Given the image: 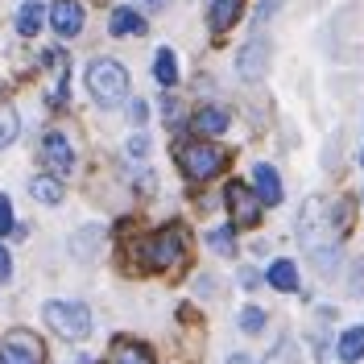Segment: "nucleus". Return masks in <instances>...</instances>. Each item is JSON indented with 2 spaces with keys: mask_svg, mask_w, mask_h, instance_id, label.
<instances>
[{
  "mask_svg": "<svg viewBox=\"0 0 364 364\" xmlns=\"http://www.w3.org/2000/svg\"><path fill=\"white\" fill-rule=\"evenodd\" d=\"M21 133V120H17V108H9V104H0V149H9L13 141Z\"/></svg>",
  "mask_w": 364,
  "mask_h": 364,
  "instance_id": "20",
  "label": "nucleus"
},
{
  "mask_svg": "<svg viewBox=\"0 0 364 364\" xmlns=\"http://www.w3.org/2000/svg\"><path fill=\"white\" fill-rule=\"evenodd\" d=\"M195 129H199L203 136L224 133V129H228V112H224V108H199V112H195Z\"/></svg>",
  "mask_w": 364,
  "mask_h": 364,
  "instance_id": "18",
  "label": "nucleus"
},
{
  "mask_svg": "<svg viewBox=\"0 0 364 364\" xmlns=\"http://www.w3.org/2000/svg\"><path fill=\"white\" fill-rule=\"evenodd\" d=\"M228 364H252V356H245V352H236V356H228Z\"/></svg>",
  "mask_w": 364,
  "mask_h": 364,
  "instance_id": "30",
  "label": "nucleus"
},
{
  "mask_svg": "<svg viewBox=\"0 0 364 364\" xmlns=\"http://www.w3.org/2000/svg\"><path fill=\"white\" fill-rule=\"evenodd\" d=\"M0 364H42V340L29 331H13L0 340Z\"/></svg>",
  "mask_w": 364,
  "mask_h": 364,
  "instance_id": "7",
  "label": "nucleus"
},
{
  "mask_svg": "<svg viewBox=\"0 0 364 364\" xmlns=\"http://www.w3.org/2000/svg\"><path fill=\"white\" fill-rule=\"evenodd\" d=\"M42 158H46V166H50V174L54 178H67L70 170H75V149H70V141H67V133H46V141H42Z\"/></svg>",
  "mask_w": 364,
  "mask_h": 364,
  "instance_id": "9",
  "label": "nucleus"
},
{
  "mask_svg": "<svg viewBox=\"0 0 364 364\" xmlns=\"http://www.w3.org/2000/svg\"><path fill=\"white\" fill-rule=\"evenodd\" d=\"M112 364H154V356L141 348V343H133V340H120L112 348Z\"/></svg>",
  "mask_w": 364,
  "mask_h": 364,
  "instance_id": "19",
  "label": "nucleus"
},
{
  "mask_svg": "<svg viewBox=\"0 0 364 364\" xmlns=\"http://www.w3.org/2000/svg\"><path fill=\"white\" fill-rule=\"evenodd\" d=\"M50 25H54L58 38H75V33L83 29V4H79V0H54Z\"/></svg>",
  "mask_w": 364,
  "mask_h": 364,
  "instance_id": "10",
  "label": "nucleus"
},
{
  "mask_svg": "<svg viewBox=\"0 0 364 364\" xmlns=\"http://www.w3.org/2000/svg\"><path fill=\"white\" fill-rule=\"evenodd\" d=\"M108 29H112V38H141L145 33V17L136 13V9H116L112 13V21H108Z\"/></svg>",
  "mask_w": 364,
  "mask_h": 364,
  "instance_id": "12",
  "label": "nucleus"
},
{
  "mask_svg": "<svg viewBox=\"0 0 364 364\" xmlns=\"http://www.w3.org/2000/svg\"><path fill=\"white\" fill-rule=\"evenodd\" d=\"M360 161H364V154H360Z\"/></svg>",
  "mask_w": 364,
  "mask_h": 364,
  "instance_id": "32",
  "label": "nucleus"
},
{
  "mask_svg": "<svg viewBox=\"0 0 364 364\" xmlns=\"http://www.w3.org/2000/svg\"><path fill=\"white\" fill-rule=\"evenodd\" d=\"M252 182H257V199H261L265 207L282 203V178H277V170H273V166H265V161H261V166L252 170Z\"/></svg>",
  "mask_w": 364,
  "mask_h": 364,
  "instance_id": "11",
  "label": "nucleus"
},
{
  "mask_svg": "<svg viewBox=\"0 0 364 364\" xmlns=\"http://www.w3.org/2000/svg\"><path fill=\"white\" fill-rule=\"evenodd\" d=\"M348 220H352V207L340 203V199L336 203L331 199H311L298 215V240L323 273H331L336 261H340V240L348 232Z\"/></svg>",
  "mask_w": 364,
  "mask_h": 364,
  "instance_id": "1",
  "label": "nucleus"
},
{
  "mask_svg": "<svg viewBox=\"0 0 364 364\" xmlns=\"http://www.w3.org/2000/svg\"><path fill=\"white\" fill-rule=\"evenodd\" d=\"M141 4H145V9H166L170 0H141Z\"/></svg>",
  "mask_w": 364,
  "mask_h": 364,
  "instance_id": "31",
  "label": "nucleus"
},
{
  "mask_svg": "<svg viewBox=\"0 0 364 364\" xmlns=\"http://www.w3.org/2000/svg\"><path fill=\"white\" fill-rule=\"evenodd\" d=\"M265 277H269L273 290H286V294H290V290H298V265H294V261H273Z\"/></svg>",
  "mask_w": 364,
  "mask_h": 364,
  "instance_id": "17",
  "label": "nucleus"
},
{
  "mask_svg": "<svg viewBox=\"0 0 364 364\" xmlns=\"http://www.w3.org/2000/svg\"><path fill=\"white\" fill-rule=\"evenodd\" d=\"M240 13H245V0H211V29L228 33L232 25L240 21Z\"/></svg>",
  "mask_w": 364,
  "mask_h": 364,
  "instance_id": "13",
  "label": "nucleus"
},
{
  "mask_svg": "<svg viewBox=\"0 0 364 364\" xmlns=\"http://www.w3.org/2000/svg\"><path fill=\"white\" fill-rule=\"evenodd\" d=\"M265 63H269V42L257 33L252 42L240 46V54H236V75H240L245 83H257V79L265 75Z\"/></svg>",
  "mask_w": 364,
  "mask_h": 364,
  "instance_id": "8",
  "label": "nucleus"
},
{
  "mask_svg": "<svg viewBox=\"0 0 364 364\" xmlns=\"http://www.w3.org/2000/svg\"><path fill=\"white\" fill-rule=\"evenodd\" d=\"M145 154H149V136L145 133L129 136V158H145Z\"/></svg>",
  "mask_w": 364,
  "mask_h": 364,
  "instance_id": "26",
  "label": "nucleus"
},
{
  "mask_svg": "<svg viewBox=\"0 0 364 364\" xmlns=\"http://www.w3.org/2000/svg\"><path fill=\"white\" fill-rule=\"evenodd\" d=\"M13 277V257H9V249L0 245V282H9Z\"/></svg>",
  "mask_w": 364,
  "mask_h": 364,
  "instance_id": "27",
  "label": "nucleus"
},
{
  "mask_svg": "<svg viewBox=\"0 0 364 364\" xmlns=\"http://www.w3.org/2000/svg\"><path fill=\"white\" fill-rule=\"evenodd\" d=\"M265 364H302V352H298L294 340H277V343L269 348Z\"/></svg>",
  "mask_w": 364,
  "mask_h": 364,
  "instance_id": "22",
  "label": "nucleus"
},
{
  "mask_svg": "<svg viewBox=\"0 0 364 364\" xmlns=\"http://www.w3.org/2000/svg\"><path fill=\"white\" fill-rule=\"evenodd\" d=\"M42 315L63 340H87L91 336V311L83 302H63V298H54V302H46Z\"/></svg>",
  "mask_w": 364,
  "mask_h": 364,
  "instance_id": "4",
  "label": "nucleus"
},
{
  "mask_svg": "<svg viewBox=\"0 0 364 364\" xmlns=\"http://www.w3.org/2000/svg\"><path fill=\"white\" fill-rule=\"evenodd\" d=\"M207 245L220 257H232L236 252V236H232V228H215V232H207Z\"/></svg>",
  "mask_w": 364,
  "mask_h": 364,
  "instance_id": "23",
  "label": "nucleus"
},
{
  "mask_svg": "<svg viewBox=\"0 0 364 364\" xmlns=\"http://www.w3.org/2000/svg\"><path fill=\"white\" fill-rule=\"evenodd\" d=\"M182 257H186V232L178 224L154 232V240H145V249H141V261L149 269H170V265H178Z\"/></svg>",
  "mask_w": 364,
  "mask_h": 364,
  "instance_id": "5",
  "label": "nucleus"
},
{
  "mask_svg": "<svg viewBox=\"0 0 364 364\" xmlns=\"http://www.w3.org/2000/svg\"><path fill=\"white\" fill-rule=\"evenodd\" d=\"M224 199H228V211H232V224H236V228H257V220H261V207H265V203L252 195L245 182H232Z\"/></svg>",
  "mask_w": 364,
  "mask_h": 364,
  "instance_id": "6",
  "label": "nucleus"
},
{
  "mask_svg": "<svg viewBox=\"0 0 364 364\" xmlns=\"http://www.w3.org/2000/svg\"><path fill=\"white\" fill-rule=\"evenodd\" d=\"M129 112H133V120L141 124V120H145V104H141V100H133V108H129Z\"/></svg>",
  "mask_w": 364,
  "mask_h": 364,
  "instance_id": "29",
  "label": "nucleus"
},
{
  "mask_svg": "<svg viewBox=\"0 0 364 364\" xmlns=\"http://www.w3.org/2000/svg\"><path fill=\"white\" fill-rule=\"evenodd\" d=\"M178 161H182V174L191 182H207L228 166V154L220 145H211V141H191V145L178 149Z\"/></svg>",
  "mask_w": 364,
  "mask_h": 364,
  "instance_id": "3",
  "label": "nucleus"
},
{
  "mask_svg": "<svg viewBox=\"0 0 364 364\" xmlns=\"http://www.w3.org/2000/svg\"><path fill=\"white\" fill-rule=\"evenodd\" d=\"M261 327H265V311H261V306H245V311H240V331L257 336Z\"/></svg>",
  "mask_w": 364,
  "mask_h": 364,
  "instance_id": "24",
  "label": "nucleus"
},
{
  "mask_svg": "<svg viewBox=\"0 0 364 364\" xmlns=\"http://www.w3.org/2000/svg\"><path fill=\"white\" fill-rule=\"evenodd\" d=\"M29 191H33V199L46 207H54L58 199H63V186H58V178H33L29 182Z\"/></svg>",
  "mask_w": 364,
  "mask_h": 364,
  "instance_id": "21",
  "label": "nucleus"
},
{
  "mask_svg": "<svg viewBox=\"0 0 364 364\" xmlns=\"http://www.w3.org/2000/svg\"><path fill=\"white\" fill-rule=\"evenodd\" d=\"M13 232V203H9V195H0V236H9Z\"/></svg>",
  "mask_w": 364,
  "mask_h": 364,
  "instance_id": "25",
  "label": "nucleus"
},
{
  "mask_svg": "<svg viewBox=\"0 0 364 364\" xmlns=\"http://www.w3.org/2000/svg\"><path fill=\"white\" fill-rule=\"evenodd\" d=\"M336 352H340L343 364L364 360V327H348V331L340 336V343H336Z\"/></svg>",
  "mask_w": 364,
  "mask_h": 364,
  "instance_id": "14",
  "label": "nucleus"
},
{
  "mask_svg": "<svg viewBox=\"0 0 364 364\" xmlns=\"http://www.w3.org/2000/svg\"><path fill=\"white\" fill-rule=\"evenodd\" d=\"M154 79H158L161 87H174L178 83V58H174V50L161 46L158 54H154Z\"/></svg>",
  "mask_w": 364,
  "mask_h": 364,
  "instance_id": "16",
  "label": "nucleus"
},
{
  "mask_svg": "<svg viewBox=\"0 0 364 364\" xmlns=\"http://www.w3.org/2000/svg\"><path fill=\"white\" fill-rule=\"evenodd\" d=\"M42 21H46L42 0H25L21 13H17V33H21V38H33V33L42 29Z\"/></svg>",
  "mask_w": 364,
  "mask_h": 364,
  "instance_id": "15",
  "label": "nucleus"
},
{
  "mask_svg": "<svg viewBox=\"0 0 364 364\" xmlns=\"http://www.w3.org/2000/svg\"><path fill=\"white\" fill-rule=\"evenodd\" d=\"M273 13H277V0H261V4H257V21H265Z\"/></svg>",
  "mask_w": 364,
  "mask_h": 364,
  "instance_id": "28",
  "label": "nucleus"
},
{
  "mask_svg": "<svg viewBox=\"0 0 364 364\" xmlns=\"http://www.w3.org/2000/svg\"><path fill=\"white\" fill-rule=\"evenodd\" d=\"M87 91L95 95L100 108H120L129 100V70L116 58H95L87 67Z\"/></svg>",
  "mask_w": 364,
  "mask_h": 364,
  "instance_id": "2",
  "label": "nucleus"
}]
</instances>
